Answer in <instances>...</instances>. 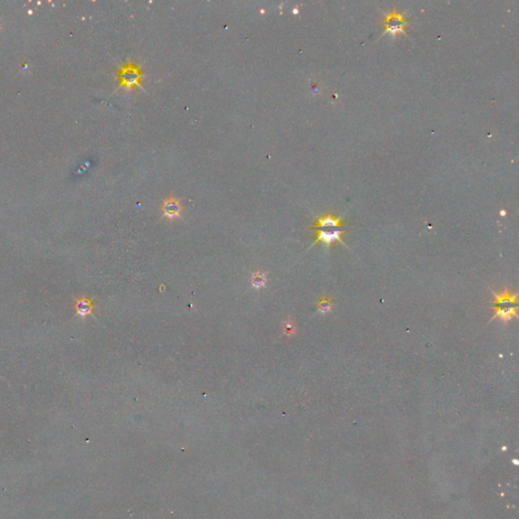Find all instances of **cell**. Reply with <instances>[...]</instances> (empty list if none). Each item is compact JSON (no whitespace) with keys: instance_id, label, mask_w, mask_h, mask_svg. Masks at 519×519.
Returning a JSON list of instances; mask_svg holds the SVG:
<instances>
[{"instance_id":"cell-1","label":"cell","mask_w":519,"mask_h":519,"mask_svg":"<svg viewBox=\"0 0 519 519\" xmlns=\"http://www.w3.org/2000/svg\"><path fill=\"white\" fill-rule=\"evenodd\" d=\"M344 215L335 216L326 214L315 218L314 223L310 227L314 232L312 246L320 245L324 250L329 251L331 247L337 243L346 247L343 237L346 234Z\"/></svg>"},{"instance_id":"cell-2","label":"cell","mask_w":519,"mask_h":519,"mask_svg":"<svg viewBox=\"0 0 519 519\" xmlns=\"http://www.w3.org/2000/svg\"><path fill=\"white\" fill-rule=\"evenodd\" d=\"M493 297L494 300L491 303L494 315L492 316L491 322L498 319L503 323H507L517 318V293H512L505 288L500 293L493 292Z\"/></svg>"},{"instance_id":"cell-3","label":"cell","mask_w":519,"mask_h":519,"mask_svg":"<svg viewBox=\"0 0 519 519\" xmlns=\"http://www.w3.org/2000/svg\"><path fill=\"white\" fill-rule=\"evenodd\" d=\"M407 25L408 20L405 17L403 13H399L396 11L387 13L385 18V32L382 36L389 35L390 37L394 38L399 34L406 35Z\"/></svg>"},{"instance_id":"cell-4","label":"cell","mask_w":519,"mask_h":519,"mask_svg":"<svg viewBox=\"0 0 519 519\" xmlns=\"http://www.w3.org/2000/svg\"><path fill=\"white\" fill-rule=\"evenodd\" d=\"M142 79L141 71L135 64H127L124 66L120 73V80L126 88H135Z\"/></svg>"},{"instance_id":"cell-5","label":"cell","mask_w":519,"mask_h":519,"mask_svg":"<svg viewBox=\"0 0 519 519\" xmlns=\"http://www.w3.org/2000/svg\"><path fill=\"white\" fill-rule=\"evenodd\" d=\"M161 209L163 216L170 220L180 217L182 213V206L180 204V201L176 198H168L167 200H165Z\"/></svg>"},{"instance_id":"cell-6","label":"cell","mask_w":519,"mask_h":519,"mask_svg":"<svg viewBox=\"0 0 519 519\" xmlns=\"http://www.w3.org/2000/svg\"><path fill=\"white\" fill-rule=\"evenodd\" d=\"M94 309H95V305H94V302L92 299L81 297L76 300V303H75L76 315H79L81 318H85L88 315H93Z\"/></svg>"},{"instance_id":"cell-7","label":"cell","mask_w":519,"mask_h":519,"mask_svg":"<svg viewBox=\"0 0 519 519\" xmlns=\"http://www.w3.org/2000/svg\"><path fill=\"white\" fill-rule=\"evenodd\" d=\"M250 281L255 289L264 288L267 283V274L261 271H256L251 275Z\"/></svg>"},{"instance_id":"cell-8","label":"cell","mask_w":519,"mask_h":519,"mask_svg":"<svg viewBox=\"0 0 519 519\" xmlns=\"http://www.w3.org/2000/svg\"><path fill=\"white\" fill-rule=\"evenodd\" d=\"M316 305H318V309H319V311L321 313H327L331 309V307H332V302H331L329 297L324 296L316 303Z\"/></svg>"},{"instance_id":"cell-9","label":"cell","mask_w":519,"mask_h":519,"mask_svg":"<svg viewBox=\"0 0 519 519\" xmlns=\"http://www.w3.org/2000/svg\"><path fill=\"white\" fill-rule=\"evenodd\" d=\"M283 329H284V333H285L286 335H288V336L292 335V334L294 333V331H295V330H294V327H293V325L291 324V322H290V321H286V322H284Z\"/></svg>"}]
</instances>
